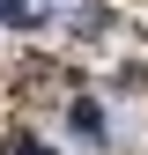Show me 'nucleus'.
I'll list each match as a JSON object with an SVG mask.
<instances>
[{"mask_svg": "<svg viewBox=\"0 0 148 155\" xmlns=\"http://www.w3.org/2000/svg\"><path fill=\"white\" fill-rule=\"evenodd\" d=\"M15 155H59V148H45L37 133H15Z\"/></svg>", "mask_w": 148, "mask_h": 155, "instance_id": "nucleus-2", "label": "nucleus"}, {"mask_svg": "<svg viewBox=\"0 0 148 155\" xmlns=\"http://www.w3.org/2000/svg\"><path fill=\"white\" fill-rule=\"evenodd\" d=\"M0 22H30V0H0Z\"/></svg>", "mask_w": 148, "mask_h": 155, "instance_id": "nucleus-3", "label": "nucleus"}, {"mask_svg": "<svg viewBox=\"0 0 148 155\" xmlns=\"http://www.w3.org/2000/svg\"><path fill=\"white\" fill-rule=\"evenodd\" d=\"M74 126H82V133H104V111L89 104V96H74Z\"/></svg>", "mask_w": 148, "mask_h": 155, "instance_id": "nucleus-1", "label": "nucleus"}]
</instances>
